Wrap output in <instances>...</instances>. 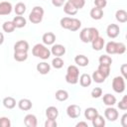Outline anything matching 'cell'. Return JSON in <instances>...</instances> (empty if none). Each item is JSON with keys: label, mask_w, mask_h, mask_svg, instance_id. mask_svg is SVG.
Segmentation results:
<instances>
[{"label": "cell", "mask_w": 127, "mask_h": 127, "mask_svg": "<svg viewBox=\"0 0 127 127\" xmlns=\"http://www.w3.org/2000/svg\"><path fill=\"white\" fill-rule=\"evenodd\" d=\"M58 123L56 119H47L45 122V127H57Z\"/></svg>", "instance_id": "46"}, {"label": "cell", "mask_w": 127, "mask_h": 127, "mask_svg": "<svg viewBox=\"0 0 127 127\" xmlns=\"http://www.w3.org/2000/svg\"><path fill=\"white\" fill-rule=\"evenodd\" d=\"M79 38L82 43H90L91 42V36H90V30L89 28H83L79 34Z\"/></svg>", "instance_id": "17"}, {"label": "cell", "mask_w": 127, "mask_h": 127, "mask_svg": "<svg viewBox=\"0 0 127 127\" xmlns=\"http://www.w3.org/2000/svg\"><path fill=\"white\" fill-rule=\"evenodd\" d=\"M102 95V89L100 87H94L91 90V97L92 98H99Z\"/></svg>", "instance_id": "42"}, {"label": "cell", "mask_w": 127, "mask_h": 127, "mask_svg": "<svg viewBox=\"0 0 127 127\" xmlns=\"http://www.w3.org/2000/svg\"><path fill=\"white\" fill-rule=\"evenodd\" d=\"M24 124L27 127H37L38 125L37 117L34 114H27L24 117Z\"/></svg>", "instance_id": "11"}, {"label": "cell", "mask_w": 127, "mask_h": 127, "mask_svg": "<svg viewBox=\"0 0 127 127\" xmlns=\"http://www.w3.org/2000/svg\"><path fill=\"white\" fill-rule=\"evenodd\" d=\"M118 111L116 108L112 107V106H108L105 110H104V116L108 121H115L118 118Z\"/></svg>", "instance_id": "7"}, {"label": "cell", "mask_w": 127, "mask_h": 127, "mask_svg": "<svg viewBox=\"0 0 127 127\" xmlns=\"http://www.w3.org/2000/svg\"><path fill=\"white\" fill-rule=\"evenodd\" d=\"M26 10H27L26 5L23 2H18L14 7V11H15L16 15H18V16H22L26 12Z\"/></svg>", "instance_id": "31"}, {"label": "cell", "mask_w": 127, "mask_h": 127, "mask_svg": "<svg viewBox=\"0 0 127 127\" xmlns=\"http://www.w3.org/2000/svg\"><path fill=\"white\" fill-rule=\"evenodd\" d=\"M80 107L76 104H70L67 106L66 108V114L69 118H72V119H75V118H78L80 116Z\"/></svg>", "instance_id": "5"}, {"label": "cell", "mask_w": 127, "mask_h": 127, "mask_svg": "<svg viewBox=\"0 0 127 127\" xmlns=\"http://www.w3.org/2000/svg\"><path fill=\"white\" fill-rule=\"evenodd\" d=\"M78 80H79V83L82 87H87L91 84L92 82V78H91V75H89L88 73H82L79 77H78Z\"/></svg>", "instance_id": "16"}, {"label": "cell", "mask_w": 127, "mask_h": 127, "mask_svg": "<svg viewBox=\"0 0 127 127\" xmlns=\"http://www.w3.org/2000/svg\"><path fill=\"white\" fill-rule=\"evenodd\" d=\"M64 60L61 57H55V59H53V61H52V65L57 69L62 68L64 66Z\"/></svg>", "instance_id": "35"}, {"label": "cell", "mask_w": 127, "mask_h": 127, "mask_svg": "<svg viewBox=\"0 0 127 127\" xmlns=\"http://www.w3.org/2000/svg\"><path fill=\"white\" fill-rule=\"evenodd\" d=\"M80 27H81V22H80V20H78V19H76V18H72L68 30L71 31V32H75V31H77Z\"/></svg>", "instance_id": "33"}, {"label": "cell", "mask_w": 127, "mask_h": 127, "mask_svg": "<svg viewBox=\"0 0 127 127\" xmlns=\"http://www.w3.org/2000/svg\"><path fill=\"white\" fill-rule=\"evenodd\" d=\"M92 126L93 127H104L105 126V119L100 114H97L92 120Z\"/></svg>", "instance_id": "27"}, {"label": "cell", "mask_w": 127, "mask_h": 127, "mask_svg": "<svg viewBox=\"0 0 127 127\" xmlns=\"http://www.w3.org/2000/svg\"><path fill=\"white\" fill-rule=\"evenodd\" d=\"M98 61H99V64H105V65H111V64H112V59L109 56H107V55L100 56L99 59H98Z\"/></svg>", "instance_id": "36"}, {"label": "cell", "mask_w": 127, "mask_h": 127, "mask_svg": "<svg viewBox=\"0 0 127 127\" xmlns=\"http://www.w3.org/2000/svg\"><path fill=\"white\" fill-rule=\"evenodd\" d=\"M104 45H105V41L100 36H98L93 41H91V46H92V49L94 51H101L103 49Z\"/></svg>", "instance_id": "13"}, {"label": "cell", "mask_w": 127, "mask_h": 127, "mask_svg": "<svg viewBox=\"0 0 127 127\" xmlns=\"http://www.w3.org/2000/svg\"><path fill=\"white\" fill-rule=\"evenodd\" d=\"M120 33V28L116 24H110L106 28V34L110 39H115L119 36Z\"/></svg>", "instance_id": "6"}, {"label": "cell", "mask_w": 127, "mask_h": 127, "mask_svg": "<svg viewBox=\"0 0 127 127\" xmlns=\"http://www.w3.org/2000/svg\"><path fill=\"white\" fill-rule=\"evenodd\" d=\"M12 4L8 1H2L0 2V16L3 15H9L12 12Z\"/></svg>", "instance_id": "10"}, {"label": "cell", "mask_w": 127, "mask_h": 127, "mask_svg": "<svg viewBox=\"0 0 127 127\" xmlns=\"http://www.w3.org/2000/svg\"><path fill=\"white\" fill-rule=\"evenodd\" d=\"M18 107L22 111H28V110H30L33 107V103L28 98H22L18 102Z\"/></svg>", "instance_id": "12"}, {"label": "cell", "mask_w": 127, "mask_h": 127, "mask_svg": "<svg viewBox=\"0 0 127 127\" xmlns=\"http://www.w3.org/2000/svg\"><path fill=\"white\" fill-rule=\"evenodd\" d=\"M42 41H43L44 45H46V46H52L56 42V35L54 33H52V32H47V33H45L43 35Z\"/></svg>", "instance_id": "9"}, {"label": "cell", "mask_w": 127, "mask_h": 127, "mask_svg": "<svg viewBox=\"0 0 127 127\" xmlns=\"http://www.w3.org/2000/svg\"><path fill=\"white\" fill-rule=\"evenodd\" d=\"M46 116L48 119H57L59 116V110L55 106H49L46 109Z\"/></svg>", "instance_id": "20"}, {"label": "cell", "mask_w": 127, "mask_h": 127, "mask_svg": "<svg viewBox=\"0 0 127 127\" xmlns=\"http://www.w3.org/2000/svg\"><path fill=\"white\" fill-rule=\"evenodd\" d=\"M36 68L41 74H48L51 70V65H50V64H48L46 62H42L37 64Z\"/></svg>", "instance_id": "18"}, {"label": "cell", "mask_w": 127, "mask_h": 127, "mask_svg": "<svg viewBox=\"0 0 127 127\" xmlns=\"http://www.w3.org/2000/svg\"><path fill=\"white\" fill-rule=\"evenodd\" d=\"M125 52H126V46H125V44H123L121 42H119V43L116 42V53L115 54L122 55Z\"/></svg>", "instance_id": "39"}, {"label": "cell", "mask_w": 127, "mask_h": 127, "mask_svg": "<svg viewBox=\"0 0 127 127\" xmlns=\"http://www.w3.org/2000/svg\"><path fill=\"white\" fill-rule=\"evenodd\" d=\"M71 19L72 18H70V17H64V18H62L61 21H60L61 27L64 28V29L68 30V28L70 26V23H71Z\"/></svg>", "instance_id": "37"}, {"label": "cell", "mask_w": 127, "mask_h": 127, "mask_svg": "<svg viewBox=\"0 0 127 127\" xmlns=\"http://www.w3.org/2000/svg\"><path fill=\"white\" fill-rule=\"evenodd\" d=\"M103 103L107 106H113L116 103V97L111 93H106L103 95Z\"/></svg>", "instance_id": "25"}, {"label": "cell", "mask_w": 127, "mask_h": 127, "mask_svg": "<svg viewBox=\"0 0 127 127\" xmlns=\"http://www.w3.org/2000/svg\"><path fill=\"white\" fill-rule=\"evenodd\" d=\"M11 121L8 117H0V127H10Z\"/></svg>", "instance_id": "43"}, {"label": "cell", "mask_w": 127, "mask_h": 127, "mask_svg": "<svg viewBox=\"0 0 127 127\" xmlns=\"http://www.w3.org/2000/svg\"><path fill=\"white\" fill-rule=\"evenodd\" d=\"M55 96H56V99L59 101H65L68 98V92L64 89H59L56 91Z\"/></svg>", "instance_id": "28"}, {"label": "cell", "mask_w": 127, "mask_h": 127, "mask_svg": "<svg viewBox=\"0 0 127 127\" xmlns=\"http://www.w3.org/2000/svg\"><path fill=\"white\" fill-rule=\"evenodd\" d=\"M2 29L6 33H12V32H14L16 27H15V25L12 21H6V22H4V24L2 26Z\"/></svg>", "instance_id": "34"}, {"label": "cell", "mask_w": 127, "mask_h": 127, "mask_svg": "<svg viewBox=\"0 0 127 127\" xmlns=\"http://www.w3.org/2000/svg\"><path fill=\"white\" fill-rule=\"evenodd\" d=\"M120 69H121L122 76H123V77L126 79V78H127V64H123L121 65Z\"/></svg>", "instance_id": "48"}, {"label": "cell", "mask_w": 127, "mask_h": 127, "mask_svg": "<svg viewBox=\"0 0 127 127\" xmlns=\"http://www.w3.org/2000/svg\"><path fill=\"white\" fill-rule=\"evenodd\" d=\"M32 54L36 58H40L42 60H48L51 57V51L44 44H36L32 49Z\"/></svg>", "instance_id": "1"}, {"label": "cell", "mask_w": 127, "mask_h": 127, "mask_svg": "<svg viewBox=\"0 0 127 127\" xmlns=\"http://www.w3.org/2000/svg\"><path fill=\"white\" fill-rule=\"evenodd\" d=\"M28 59V52L14 51V60L17 62H25Z\"/></svg>", "instance_id": "30"}, {"label": "cell", "mask_w": 127, "mask_h": 127, "mask_svg": "<svg viewBox=\"0 0 127 127\" xmlns=\"http://www.w3.org/2000/svg\"><path fill=\"white\" fill-rule=\"evenodd\" d=\"M44 9L41 7V6H35L31 13L29 14V20L31 23L33 24H39L42 22L43 20V17H44Z\"/></svg>", "instance_id": "3"}, {"label": "cell", "mask_w": 127, "mask_h": 127, "mask_svg": "<svg viewBox=\"0 0 127 127\" xmlns=\"http://www.w3.org/2000/svg\"><path fill=\"white\" fill-rule=\"evenodd\" d=\"M50 51H51V54L55 57H63L65 54V48L61 44L52 45V48Z\"/></svg>", "instance_id": "8"}, {"label": "cell", "mask_w": 127, "mask_h": 127, "mask_svg": "<svg viewBox=\"0 0 127 127\" xmlns=\"http://www.w3.org/2000/svg\"><path fill=\"white\" fill-rule=\"evenodd\" d=\"M90 17L93 19V20H100L102 17H103V10L100 9V8H97V7H94L90 10V13H89Z\"/></svg>", "instance_id": "22"}, {"label": "cell", "mask_w": 127, "mask_h": 127, "mask_svg": "<svg viewBox=\"0 0 127 127\" xmlns=\"http://www.w3.org/2000/svg\"><path fill=\"white\" fill-rule=\"evenodd\" d=\"M97 69H98L102 74H104L106 77H108L109 74H110V65H105V64H99Z\"/></svg>", "instance_id": "38"}, {"label": "cell", "mask_w": 127, "mask_h": 127, "mask_svg": "<svg viewBox=\"0 0 127 127\" xmlns=\"http://www.w3.org/2000/svg\"><path fill=\"white\" fill-rule=\"evenodd\" d=\"M3 105L7 109H13L16 106V100L12 96H7L3 99Z\"/></svg>", "instance_id": "29"}, {"label": "cell", "mask_w": 127, "mask_h": 127, "mask_svg": "<svg viewBox=\"0 0 127 127\" xmlns=\"http://www.w3.org/2000/svg\"><path fill=\"white\" fill-rule=\"evenodd\" d=\"M89 30H90V36H91V41H93L95 38H97L99 36V32L96 28L94 27H89ZM91 43V42H90Z\"/></svg>", "instance_id": "45"}, {"label": "cell", "mask_w": 127, "mask_h": 127, "mask_svg": "<svg viewBox=\"0 0 127 127\" xmlns=\"http://www.w3.org/2000/svg\"><path fill=\"white\" fill-rule=\"evenodd\" d=\"M3 43H4V35L3 33L0 32V45H2Z\"/></svg>", "instance_id": "51"}, {"label": "cell", "mask_w": 127, "mask_h": 127, "mask_svg": "<svg viewBox=\"0 0 127 127\" xmlns=\"http://www.w3.org/2000/svg\"><path fill=\"white\" fill-rule=\"evenodd\" d=\"M29 43L25 40H20L15 43L14 45V51H19V52H28L29 51Z\"/></svg>", "instance_id": "14"}, {"label": "cell", "mask_w": 127, "mask_h": 127, "mask_svg": "<svg viewBox=\"0 0 127 127\" xmlns=\"http://www.w3.org/2000/svg\"><path fill=\"white\" fill-rule=\"evenodd\" d=\"M74 63L79 66H86L89 64V60L84 55H77L74 58Z\"/></svg>", "instance_id": "19"}, {"label": "cell", "mask_w": 127, "mask_h": 127, "mask_svg": "<svg viewBox=\"0 0 127 127\" xmlns=\"http://www.w3.org/2000/svg\"><path fill=\"white\" fill-rule=\"evenodd\" d=\"M107 5V0H94V6L100 9L105 8Z\"/></svg>", "instance_id": "44"}, {"label": "cell", "mask_w": 127, "mask_h": 127, "mask_svg": "<svg viewBox=\"0 0 127 127\" xmlns=\"http://www.w3.org/2000/svg\"><path fill=\"white\" fill-rule=\"evenodd\" d=\"M64 11L65 14L70 15V16H73V15H75L77 13L78 9L74 5H72L70 2L65 1V3L64 4Z\"/></svg>", "instance_id": "15"}, {"label": "cell", "mask_w": 127, "mask_h": 127, "mask_svg": "<svg viewBox=\"0 0 127 127\" xmlns=\"http://www.w3.org/2000/svg\"><path fill=\"white\" fill-rule=\"evenodd\" d=\"M78 77H79V69L76 65H68L66 69V74H65V81L69 84H76L78 82Z\"/></svg>", "instance_id": "2"}, {"label": "cell", "mask_w": 127, "mask_h": 127, "mask_svg": "<svg viewBox=\"0 0 127 127\" xmlns=\"http://www.w3.org/2000/svg\"><path fill=\"white\" fill-rule=\"evenodd\" d=\"M112 88L116 93H122L125 90V78L123 76H115L112 80Z\"/></svg>", "instance_id": "4"}, {"label": "cell", "mask_w": 127, "mask_h": 127, "mask_svg": "<svg viewBox=\"0 0 127 127\" xmlns=\"http://www.w3.org/2000/svg\"><path fill=\"white\" fill-rule=\"evenodd\" d=\"M12 22L14 23L15 27L16 28H19V29L24 28L26 26V24H27V20L23 16H18V15L16 17H14V19L12 20Z\"/></svg>", "instance_id": "24"}, {"label": "cell", "mask_w": 127, "mask_h": 127, "mask_svg": "<svg viewBox=\"0 0 127 127\" xmlns=\"http://www.w3.org/2000/svg\"><path fill=\"white\" fill-rule=\"evenodd\" d=\"M67 1L70 2L72 5H74L77 9H81L85 5V0H67Z\"/></svg>", "instance_id": "41"}, {"label": "cell", "mask_w": 127, "mask_h": 127, "mask_svg": "<svg viewBox=\"0 0 127 127\" xmlns=\"http://www.w3.org/2000/svg\"><path fill=\"white\" fill-rule=\"evenodd\" d=\"M91 78H92V80H93L94 82H96V83H102V82L105 81V79H106L107 77H106L104 74H102L98 69H96V70H94V71L92 72Z\"/></svg>", "instance_id": "21"}, {"label": "cell", "mask_w": 127, "mask_h": 127, "mask_svg": "<svg viewBox=\"0 0 127 127\" xmlns=\"http://www.w3.org/2000/svg\"><path fill=\"white\" fill-rule=\"evenodd\" d=\"M105 51L108 55H114L116 53V42L110 41L105 46Z\"/></svg>", "instance_id": "32"}, {"label": "cell", "mask_w": 127, "mask_h": 127, "mask_svg": "<svg viewBox=\"0 0 127 127\" xmlns=\"http://www.w3.org/2000/svg\"><path fill=\"white\" fill-rule=\"evenodd\" d=\"M98 114V111L96 108L94 107H88L84 110V117L87 119V120H92L96 115Z\"/></svg>", "instance_id": "26"}, {"label": "cell", "mask_w": 127, "mask_h": 127, "mask_svg": "<svg viewBox=\"0 0 127 127\" xmlns=\"http://www.w3.org/2000/svg\"><path fill=\"white\" fill-rule=\"evenodd\" d=\"M81 126H83V127H88L87 123L84 122V121H80V122H78V123L76 124V127H81Z\"/></svg>", "instance_id": "50"}, {"label": "cell", "mask_w": 127, "mask_h": 127, "mask_svg": "<svg viewBox=\"0 0 127 127\" xmlns=\"http://www.w3.org/2000/svg\"><path fill=\"white\" fill-rule=\"evenodd\" d=\"M115 19L119 23H126L127 22V12L123 9H119L115 13Z\"/></svg>", "instance_id": "23"}, {"label": "cell", "mask_w": 127, "mask_h": 127, "mask_svg": "<svg viewBox=\"0 0 127 127\" xmlns=\"http://www.w3.org/2000/svg\"><path fill=\"white\" fill-rule=\"evenodd\" d=\"M65 3V0H52V4L55 7H62Z\"/></svg>", "instance_id": "47"}, {"label": "cell", "mask_w": 127, "mask_h": 127, "mask_svg": "<svg viewBox=\"0 0 127 127\" xmlns=\"http://www.w3.org/2000/svg\"><path fill=\"white\" fill-rule=\"evenodd\" d=\"M121 125L123 127H127V113H124L121 117Z\"/></svg>", "instance_id": "49"}, {"label": "cell", "mask_w": 127, "mask_h": 127, "mask_svg": "<svg viewBox=\"0 0 127 127\" xmlns=\"http://www.w3.org/2000/svg\"><path fill=\"white\" fill-rule=\"evenodd\" d=\"M117 106L121 110H127V95L123 96V98L117 103Z\"/></svg>", "instance_id": "40"}]
</instances>
